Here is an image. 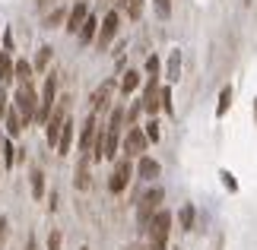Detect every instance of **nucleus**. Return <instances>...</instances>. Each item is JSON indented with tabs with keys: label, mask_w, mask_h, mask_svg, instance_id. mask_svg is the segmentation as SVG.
Here are the masks:
<instances>
[{
	"label": "nucleus",
	"mask_w": 257,
	"mask_h": 250,
	"mask_svg": "<svg viewBox=\"0 0 257 250\" xmlns=\"http://www.w3.org/2000/svg\"><path fill=\"white\" fill-rule=\"evenodd\" d=\"M169 234H172V212L159 209L153 215V222L146 225V237H150L146 250H169Z\"/></svg>",
	"instance_id": "f257e3e1"
},
{
	"label": "nucleus",
	"mask_w": 257,
	"mask_h": 250,
	"mask_svg": "<svg viewBox=\"0 0 257 250\" xmlns=\"http://www.w3.org/2000/svg\"><path fill=\"white\" fill-rule=\"evenodd\" d=\"M162 199H165V190L162 187H150L140 199H137V222H140L143 231H146V225L153 222V215L162 209Z\"/></svg>",
	"instance_id": "f03ea898"
},
{
	"label": "nucleus",
	"mask_w": 257,
	"mask_h": 250,
	"mask_svg": "<svg viewBox=\"0 0 257 250\" xmlns=\"http://www.w3.org/2000/svg\"><path fill=\"white\" fill-rule=\"evenodd\" d=\"M13 108L23 114V124H32L35 121V111H38V92L35 86H19L13 92Z\"/></svg>",
	"instance_id": "7ed1b4c3"
},
{
	"label": "nucleus",
	"mask_w": 257,
	"mask_h": 250,
	"mask_svg": "<svg viewBox=\"0 0 257 250\" xmlns=\"http://www.w3.org/2000/svg\"><path fill=\"white\" fill-rule=\"evenodd\" d=\"M54 105H57V76H54V73H48V76H45V89H42V95H38L35 121H38V124H48V117H51Z\"/></svg>",
	"instance_id": "20e7f679"
},
{
	"label": "nucleus",
	"mask_w": 257,
	"mask_h": 250,
	"mask_svg": "<svg viewBox=\"0 0 257 250\" xmlns=\"http://www.w3.org/2000/svg\"><path fill=\"white\" fill-rule=\"evenodd\" d=\"M131 177H134V165H131V158L124 155V158L114 162V171L108 177V190H111V193H124L127 184H131Z\"/></svg>",
	"instance_id": "39448f33"
},
{
	"label": "nucleus",
	"mask_w": 257,
	"mask_h": 250,
	"mask_svg": "<svg viewBox=\"0 0 257 250\" xmlns=\"http://www.w3.org/2000/svg\"><path fill=\"white\" fill-rule=\"evenodd\" d=\"M117 29H121V13H117V10H108V13H105V19L98 23L95 45H98V48H108V45H111V38L117 35Z\"/></svg>",
	"instance_id": "423d86ee"
},
{
	"label": "nucleus",
	"mask_w": 257,
	"mask_h": 250,
	"mask_svg": "<svg viewBox=\"0 0 257 250\" xmlns=\"http://www.w3.org/2000/svg\"><path fill=\"white\" fill-rule=\"evenodd\" d=\"M146 146H150V139H146V133H143L140 127H131V130H127V136H124V143H121L127 158H140L146 152Z\"/></svg>",
	"instance_id": "0eeeda50"
},
{
	"label": "nucleus",
	"mask_w": 257,
	"mask_h": 250,
	"mask_svg": "<svg viewBox=\"0 0 257 250\" xmlns=\"http://www.w3.org/2000/svg\"><path fill=\"white\" fill-rule=\"evenodd\" d=\"M95 136H98V121H95V114H89L86 121H83V127H80V143H76L80 155H89V152H92Z\"/></svg>",
	"instance_id": "6e6552de"
},
{
	"label": "nucleus",
	"mask_w": 257,
	"mask_h": 250,
	"mask_svg": "<svg viewBox=\"0 0 257 250\" xmlns=\"http://www.w3.org/2000/svg\"><path fill=\"white\" fill-rule=\"evenodd\" d=\"M159 76H150V79H146V89H143V98H140V105H143V111L146 114H156V111H159Z\"/></svg>",
	"instance_id": "1a4fd4ad"
},
{
	"label": "nucleus",
	"mask_w": 257,
	"mask_h": 250,
	"mask_svg": "<svg viewBox=\"0 0 257 250\" xmlns=\"http://www.w3.org/2000/svg\"><path fill=\"white\" fill-rule=\"evenodd\" d=\"M111 95H114V79H105L102 86L92 92V114H98V111H108V105H111Z\"/></svg>",
	"instance_id": "9d476101"
},
{
	"label": "nucleus",
	"mask_w": 257,
	"mask_h": 250,
	"mask_svg": "<svg viewBox=\"0 0 257 250\" xmlns=\"http://www.w3.org/2000/svg\"><path fill=\"white\" fill-rule=\"evenodd\" d=\"M86 19H89V4H83V0H80V4H76V7H70V10H67V32H70V35H76V32H80V29H83V23H86Z\"/></svg>",
	"instance_id": "9b49d317"
},
{
	"label": "nucleus",
	"mask_w": 257,
	"mask_h": 250,
	"mask_svg": "<svg viewBox=\"0 0 257 250\" xmlns=\"http://www.w3.org/2000/svg\"><path fill=\"white\" fill-rule=\"evenodd\" d=\"M159 174H162V165L156 162V158H150V155H140V165H137V177H140V181H156Z\"/></svg>",
	"instance_id": "f8f14e48"
},
{
	"label": "nucleus",
	"mask_w": 257,
	"mask_h": 250,
	"mask_svg": "<svg viewBox=\"0 0 257 250\" xmlns=\"http://www.w3.org/2000/svg\"><path fill=\"white\" fill-rule=\"evenodd\" d=\"M73 130H76V124L67 117L64 127H61V136H57V146H54L57 155H67V152H70V146H73Z\"/></svg>",
	"instance_id": "ddd939ff"
},
{
	"label": "nucleus",
	"mask_w": 257,
	"mask_h": 250,
	"mask_svg": "<svg viewBox=\"0 0 257 250\" xmlns=\"http://www.w3.org/2000/svg\"><path fill=\"white\" fill-rule=\"evenodd\" d=\"M4 130H7V136H19V133L26 130V124H23V114H19L13 105H10V111H7V117H4Z\"/></svg>",
	"instance_id": "4468645a"
},
{
	"label": "nucleus",
	"mask_w": 257,
	"mask_h": 250,
	"mask_svg": "<svg viewBox=\"0 0 257 250\" xmlns=\"http://www.w3.org/2000/svg\"><path fill=\"white\" fill-rule=\"evenodd\" d=\"M89 162H92L89 155H80V165H76V174H73L76 190H89V184H92V177H89Z\"/></svg>",
	"instance_id": "2eb2a0df"
},
{
	"label": "nucleus",
	"mask_w": 257,
	"mask_h": 250,
	"mask_svg": "<svg viewBox=\"0 0 257 250\" xmlns=\"http://www.w3.org/2000/svg\"><path fill=\"white\" fill-rule=\"evenodd\" d=\"M32 73H35V67L29 61H16L13 64V79L19 86H32Z\"/></svg>",
	"instance_id": "dca6fc26"
},
{
	"label": "nucleus",
	"mask_w": 257,
	"mask_h": 250,
	"mask_svg": "<svg viewBox=\"0 0 257 250\" xmlns=\"http://www.w3.org/2000/svg\"><path fill=\"white\" fill-rule=\"evenodd\" d=\"M13 54L10 51H0V86H7V83H13Z\"/></svg>",
	"instance_id": "f3484780"
},
{
	"label": "nucleus",
	"mask_w": 257,
	"mask_h": 250,
	"mask_svg": "<svg viewBox=\"0 0 257 250\" xmlns=\"http://www.w3.org/2000/svg\"><path fill=\"white\" fill-rule=\"evenodd\" d=\"M95 35H98V19H95L92 13H89V19L83 23V29L76 32V38H80L83 45H89V42H95Z\"/></svg>",
	"instance_id": "a211bd4d"
},
{
	"label": "nucleus",
	"mask_w": 257,
	"mask_h": 250,
	"mask_svg": "<svg viewBox=\"0 0 257 250\" xmlns=\"http://www.w3.org/2000/svg\"><path fill=\"white\" fill-rule=\"evenodd\" d=\"M137 86H140V73L137 70H127V73L121 76V95H131V92H137Z\"/></svg>",
	"instance_id": "6ab92c4d"
},
{
	"label": "nucleus",
	"mask_w": 257,
	"mask_h": 250,
	"mask_svg": "<svg viewBox=\"0 0 257 250\" xmlns=\"http://www.w3.org/2000/svg\"><path fill=\"white\" fill-rule=\"evenodd\" d=\"M29 181H32V196L42 199L45 196V171H42V168H35V171L29 174Z\"/></svg>",
	"instance_id": "aec40b11"
},
{
	"label": "nucleus",
	"mask_w": 257,
	"mask_h": 250,
	"mask_svg": "<svg viewBox=\"0 0 257 250\" xmlns=\"http://www.w3.org/2000/svg\"><path fill=\"white\" fill-rule=\"evenodd\" d=\"M117 7L127 10L131 19H140V13H143V0H117Z\"/></svg>",
	"instance_id": "412c9836"
},
{
	"label": "nucleus",
	"mask_w": 257,
	"mask_h": 250,
	"mask_svg": "<svg viewBox=\"0 0 257 250\" xmlns=\"http://www.w3.org/2000/svg\"><path fill=\"white\" fill-rule=\"evenodd\" d=\"M194 206L191 203H187V206H181V212H178V222H181V228H184V231H191V228H194Z\"/></svg>",
	"instance_id": "4be33fe9"
},
{
	"label": "nucleus",
	"mask_w": 257,
	"mask_h": 250,
	"mask_svg": "<svg viewBox=\"0 0 257 250\" xmlns=\"http://www.w3.org/2000/svg\"><path fill=\"white\" fill-rule=\"evenodd\" d=\"M61 23H67V10H64V7H57L54 13H48V16H45V29H57Z\"/></svg>",
	"instance_id": "5701e85b"
},
{
	"label": "nucleus",
	"mask_w": 257,
	"mask_h": 250,
	"mask_svg": "<svg viewBox=\"0 0 257 250\" xmlns=\"http://www.w3.org/2000/svg\"><path fill=\"white\" fill-rule=\"evenodd\" d=\"M16 152H19V149L10 143V139H4V149H0V155H4V168H13L16 165Z\"/></svg>",
	"instance_id": "b1692460"
},
{
	"label": "nucleus",
	"mask_w": 257,
	"mask_h": 250,
	"mask_svg": "<svg viewBox=\"0 0 257 250\" xmlns=\"http://www.w3.org/2000/svg\"><path fill=\"white\" fill-rule=\"evenodd\" d=\"M48 64H51V48H48V45H42V48H38V54H35V70H45Z\"/></svg>",
	"instance_id": "393cba45"
},
{
	"label": "nucleus",
	"mask_w": 257,
	"mask_h": 250,
	"mask_svg": "<svg viewBox=\"0 0 257 250\" xmlns=\"http://www.w3.org/2000/svg\"><path fill=\"white\" fill-rule=\"evenodd\" d=\"M229 105H232V89H229V86H225V89H222V92H219V105H216V114H219V117H222L225 111H229Z\"/></svg>",
	"instance_id": "a878e982"
},
{
	"label": "nucleus",
	"mask_w": 257,
	"mask_h": 250,
	"mask_svg": "<svg viewBox=\"0 0 257 250\" xmlns=\"http://www.w3.org/2000/svg\"><path fill=\"white\" fill-rule=\"evenodd\" d=\"M143 133H146V139H150V143H159V136H162V130H159V121L153 117V121L143 127Z\"/></svg>",
	"instance_id": "bb28decb"
},
{
	"label": "nucleus",
	"mask_w": 257,
	"mask_h": 250,
	"mask_svg": "<svg viewBox=\"0 0 257 250\" xmlns=\"http://www.w3.org/2000/svg\"><path fill=\"white\" fill-rule=\"evenodd\" d=\"M121 127H124V108L117 105L114 111H111V121H108V130H117V133H121Z\"/></svg>",
	"instance_id": "cd10ccee"
},
{
	"label": "nucleus",
	"mask_w": 257,
	"mask_h": 250,
	"mask_svg": "<svg viewBox=\"0 0 257 250\" xmlns=\"http://www.w3.org/2000/svg\"><path fill=\"white\" fill-rule=\"evenodd\" d=\"M159 105L172 114V89H169V86H162V89H159Z\"/></svg>",
	"instance_id": "c85d7f7f"
},
{
	"label": "nucleus",
	"mask_w": 257,
	"mask_h": 250,
	"mask_svg": "<svg viewBox=\"0 0 257 250\" xmlns=\"http://www.w3.org/2000/svg\"><path fill=\"white\" fill-rule=\"evenodd\" d=\"M7 111H10V92H7V86H0V121L7 117Z\"/></svg>",
	"instance_id": "c756f323"
},
{
	"label": "nucleus",
	"mask_w": 257,
	"mask_h": 250,
	"mask_svg": "<svg viewBox=\"0 0 257 250\" xmlns=\"http://www.w3.org/2000/svg\"><path fill=\"white\" fill-rule=\"evenodd\" d=\"M146 76H159V57H146Z\"/></svg>",
	"instance_id": "7c9ffc66"
},
{
	"label": "nucleus",
	"mask_w": 257,
	"mask_h": 250,
	"mask_svg": "<svg viewBox=\"0 0 257 250\" xmlns=\"http://www.w3.org/2000/svg\"><path fill=\"white\" fill-rule=\"evenodd\" d=\"M48 250H61V231H51V234H48Z\"/></svg>",
	"instance_id": "2f4dec72"
},
{
	"label": "nucleus",
	"mask_w": 257,
	"mask_h": 250,
	"mask_svg": "<svg viewBox=\"0 0 257 250\" xmlns=\"http://www.w3.org/2000/svg\"><path fill=\"white\" fill-rule=\"evenodd\" d=\"M156 10H159V16H169L172 13V0H156Z\"/></svg>",
	"instance_id": "473e14b6"
},
{
	"label": "nucleus",
	"mask_w": 257,
	"mask_h": 250,
	"mask_svg": "<svg viewBox=\"0 0 257 250\" xmlns=\"http://www.w3.org/2000/svg\"><path fill=\"white\" fill-rule=\"evenodd\" d=\"M7 228H10V225H7V218H4V215H0V244H4V241H7Z\"/></svg>",
	"instance_id": "72a5a7b5"
},
{
	"label": "nucleus",
	"mask_w": 257,
	"mask_h": 250,
	"mask_svg": "<svg viewBox=\"0 0 257 250\" xmlns=\"http://www.w3.org/2000/svg\"><path fill=\"white\" fill-rule=\"evenodd\" d=\"M26 250H35V241H32V237H29V244H26Z\"/></svg>",
	"instance_id": "f704fd0d"
},
{
	"label": "nucleus",
	"mask_w": 257,
	"mask_h": 250,
	"mask_svg": "<svg viewBox=\"0 0 257 250\" xmlns=\"http://www.w3.org/2000/svg\"><path fill=\"white\" fill-rule=\"evenodd\" d=\"M127 250H146V247H137V244H134V247H127Z\"/></svg>",
	"instance_id": "c9c22d12"
},
{
	"label": "nucleus",
	"mask_w": 257,
	"mask_h": 250,
	"mask_svg": "<svg viewBox=\"0 0 257 250\" xmlns=\"http://www.w3.org/2000/svg\"><path fill=\"white\" fill-rule=\"evenodd\" d=\"M4 139H7V136H4V133H0V149H4Z\"/></svg>",
	"instance_id": "e433bc0d"
},
{
	"label": "nucleus",
	"mask_w": 257,
	"mask_h": 250,
	"mask_svg": "<svg viewBox=\"0 0 257 250\" xmlns=\"http://www.w3.org/2000/svg\"><path fill=\"white\" fill-rule=\"evenodd\" d=\"M80 250H89V247H80Z\"/></svg>",
	"instance_id": "4c0bfd02"
},
{
	"label": "nucleus",
	"mask_w": 257,
	"mask_h": 250,
	"mask_svg": "<svg viewBox=\"0 0 257 250\" xmlns=\"http://www.w3.org/2000/svg\"><path fill=\"white\" fill-rule=\"evenodd\" d=\"M0 174H4V171H0Z\"/></svg>",
	"instance_id": "58836bf2"
}]
</instances>
